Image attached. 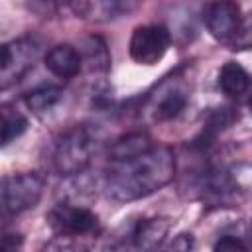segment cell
Returning a JSON list of instances; mask_svg holds the SVG:
<instances>
[{
  "instance_id": "obj_21",
  "label": "cell",
  "mask_w": 252,
  "mask_h": 252,
  "mask_svg": "<svg viewBox=\"0 0 252 252\" xmlns=\"http://www.w3.org/2000/svg\"><path fill=\"white\" fill-rule=\"evenodd\" d=\"M250 238H252V224H250Z\"/></svg>"
},
{
  "instance_id": "obj_9",
  "label": "cell",
  "mask_w": 252,
  "mask_h": 252,
  "mask_svg": "<svg viewBox=\"0 0 252 252\" xmlns=\"http://www.w3.org/2000/svg\"><path fill=\"white\" fill-rule=\"evenodd\" d=\"M189 102V91L179 81H165L158 87L156 94L150 98L152 118L158 122H167L177 118Z\"/></svg>"
},
{
  "instance_id": "obj_4",
  "label": "cell",
  "mask_w": 252,
  "mask_h": 252,
  "mask_svg": "<svg viewBox=\"0 0 252 252\" xmlns=\"http://www.w3.org/2000/svg\"><path fill=\"white\" fill-rule=\"evenodd\" d=\"M43 53V41L37 35H22L2 45L0 59V87L6 91L28 75Z\"/></svg>"
},
{
  "instance_id": "obj_2",
  "label": "cell",
  "mask_w": 252,
  "mask_h": 252,
  "mask_svg": "<svg viewBox=\"0 0 252 252\" xmlns=\"http://www.w3.org/2000/svg\"><path fill=\"white\" fill-rule=\"evenodd\" d=\"M98 146H100V134L96 128H91L87 124L73 126L61 132L51 142L47 156L49 167L63 177L79 175L89 167Z\"/></svg>"
},
{
  "instance_id": "obj_15",
  "label": "cell",
  "mask_w": 252,
  "mask_h": 252,
  "mask_svg": "<svg viewBox=\"0 0 252 252\" xmlns=\"http://www.w3.org/2000/svg\"><path fill=\"white\" fill-rule=\"evenodd\" d=\"M0 112H2V146H8L28 130V118L10 104H2Z\"/></svg>"
},
{
  "instance_id": "obj_7",
  "label": "cell",
  "mask_w": 252,
  "mask_h": 252,
  "mask_svg": "<svg viewBox=\"0 0 252 252\" xmlns=\"http://www.w3.org/2000/svg\"><path fill=\"white\" fill-rule=\"evenodd\" d=\"M169 43H171V35L167 28L159 24H146V26H138L132 32L128 51L138 65L150 67L161 61V57L169 49Z\"/></svg>"
},
{
  "instance_id": "obj_3",
  "label": "cell",
  "mask_w": 252,
  "mask_h": 252,
  "mask_svg": "<svg viewBox=\"0 0 252 252\" xmlns=\"http://www.w3.org/2000/svg\"><path fill=\"white\" fill-rule=\"evenodd\" d=\"M171 228L167 217H142L124 220L108 240L106 252H156Z\"/></svg>"
},
{
  "instance_id": "obj_20",
  "label": "cell",
  "mask_w": 252,
  "mask_h": 252,
  "mask_svg": "<svg viewBox=\"0 0 252 252\" xmlns=\"http://www.w3.org/2000/svg\"><path fill=\"white\" fill-rule=\"evenodd\" d=\"M248 108H250V112H252V94H250V98H248Z\"/></svg>"
},
{
  "instance_id": "obj_19",
  "label": "cell",
  "mask_w": 252,
  "mask_h": 252,
  "mask_svg": "<svg viewBox=\"0 0 252 252\" xmlns=\"http://www.w3.org/2000/svg\"><path fill=\"white\" fill-rule=\"evenodd\" d=\"M24 246V236L20 232H6L2 236L0 252H20Z\"/></svg>"
},
{
  "instance_id": "obj_5",
  "label": "cell",
  "mask_w": 252,
  "mask_h": 252,
  "mask_svg": "<svg viewBox=\"0 0 252 252\" xmlns=\"http://www.w3.org/2000/svg\"><path fill=\"white\" fill-rule=\"evenodd\" d=\"M45 189L43 175L35 171L12 173L2 179V213L6 217L20 215L28 209H33Z\"/></svg>"
},
{
  "instance_id": "obj_11",
  "label": "cell",
  "mask_w": 252,
  "mask_h": 252,
  "mask_svg": "<svg viewBox=\"0 0 252 252\" xmlns=\"http://www.w3.org/2000/svg\"><path fill=\"white\" fill-rule=\"evenodd\" d=\"M47 71L59 79H73L83 69V57L77 47L69 43H57L43 55Z\"/></svg>"
},
{
  "instance_id": "obj_1",
  "label": "cell",
  "mask_w": 252,
  "mask_h": 252,
  "mask_svg": "<svg viewBox=\"0 0 252 252\" xmlns=\"http://www.w3.org/2000/svg\"><path fill=\"white\" fill-rule=\"evenodd\" d=\"M175 173V158L167 146L152 144L136 154L108 159L104 191L110 199L130 203L165 187Z\"/></svg>"
},
{
  "instance_id": "obj_14",
  "label": "cell",
  "mask_w": 252,
  "mask_h": 252,
  "mask_svg": "<svg viewBox=\"0 0 252 252\" xmlns=\"http://www.w3.org/2000/svg\"><path fill=\"white\" fill-rule=\"evenodd\" d=\"M79 53L83 57V63H87L91 71H108V67H110V53H108L106 43L98 35H89L83 41Z\"/></svg>"
},
{
  "instance_id": "obj_16",
  "label": "cell",
  "mask_w": 252,
  "mask_h": 252,
  "mask_svg": "<svg viewBox=\"0 0 252 252\" xmlns=\"http://www.w3.org/2000/svg\"><path fill=\"white\" fill-rule=\"evenodd\" d=\"M43 252H89V250L85 246H81L79 242H75V238L57 236L43 246Z\"/></svg>"
},
{
  "instance_id": "obj_18",
  "label": "cell",
  "mask_w": 252,
  "mask_h": 252,
  "mask_svg": "<svg viewBox=\"0 0 252 252\" xmlns=\"http://www.w3.org/2000/svg\"><path fill=\"white\" fill-rule=\"evenodd\" d=\"M213 252H250V250L242 238L232 236V234H224L215 242Z\"/></svg>"
},
{
  "instance_id": "obj_13",
  "label": "cell",
  "mask_w": 252,
  "mask_h": 252,
  "mask_svg": "<svg viewBox=\"0 0 252 252\" xmlns=\"http://www.w3.org/2000/svg\"><path fill=\"white\" fill-rule=\"evenodd\" d=\"M24 100H26V106L33 114L45 116L63 100V89L57 85H39L32 89L30 93H26Z\"/></svg>"
},
{
  "instance_id": "obj_12",
  "label": "cell",
  "mask_w": 252,
  "mask_h": 252,
  "mask_svg": "<svg viewBox=\"0 0 252 252\" xmlns=\"http://www.w3.org/2000/svg\"><path fill=\"white\" fill-rule=\"evenodd\" d=\"M250 87V75L248 71L236 63V61H226L220 71H219V89L222 91V94L230 96V98H238L240 94H244Z\"/></svg>"
},
{
  "instance_id": "obj_17",
  "label": "cell",
  "mask_w": 252,
  "mask_h": 252,
  "mask_svg": "<svg viewBox=\"0 0 252 252\" xmlns=\"http://www.w3.org/2000/svg\"><path fill=\"white\" fill-rule=\"evenodd\" d=\"M195 248V238L191 232H179L175 234L159 252H193Z\"/></svg>"
},
{
  "instance_id": "obj_8",
  "label": "cell",
  "mask_w": 252,
  "mask_h": 252,
  "mask_svg": "<svg viewBox=\"0 0 252 252\" xmlns=\"http://www.w3.org/2000/svg\"><path fill=\"white\" fill-rule=\"evenodd\" d=\"M203 20H205L209 33L217 41L226 43L230 47L234 39L238 37L244 16L236 2H213L205 6Z\"/></svg>"
},
{
  "instance_id": "obj_10",
  "label": "cell",
  "mask_w": 252,
  "mask_h": 252,
  "mask_svg": "<svg viewBox=\"0 0 252 252\" xmlns=\"http://www.w3.org/2000/svg\"><path fill=\"white\" fill-rule=\"evenodd\" d=\"M140 4L138 2H124V0H94V2H73L71 10L77 18L89 22H110L134 12Z\"/></svg>"
},
{
  "instance_id": "obj_6",
  "label": "cell",
  "mask_w": 252,
  "mask_h": 252,
  "mask_svg": "<svg viewBox=\"0 0 252 252\" xmlns=\"http://www.w3.org/2000/svg\"><path fill=\"white\" fill-rule=\"evenodd\" d=\"M45 219L57 236H69V238L93 234L100 226L94 211H91L87 205H79L71 201H59L57 205H53Z\"/></svg>"
}]
</instances>
